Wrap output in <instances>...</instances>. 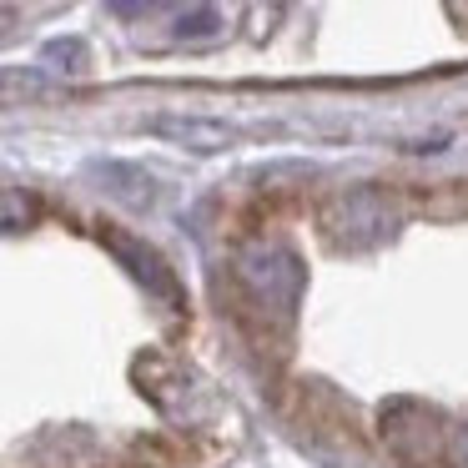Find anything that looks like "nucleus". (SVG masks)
Instances as JSON below:
<instances>
[{
	"label": "nucleus",
	"mask_w": 468,
	"mask_h": 468,
	"mask_svg": "<svg viewBox=\"0 0 468 468\" xmlns=\"http://www.w3.org/2000/svg\"><path fill=\"white\" fill-rule=\"evenodd\" d=\"M383 423V443L403 468H448V423L438 408L418 403V398H393L378 413Z\"/></svg>",
	"instance_id": "f257e3e1"
},
{
	"label": "nucleus",
	"mask_w": 468,
	"mask_h": 468,
	"mask_svg": "<svg viewBox=\"0 0 468 468\" xmlns=\"http://www.w3.org/2000/svg\"><path fill=\"white\" fill-rule=\"evenodd\" d=\"M101 242L112 247L122 262H132V277H142V282L152 287L156 297H166V303L176 307V277H172V267H166L162 257L152 252V247H142L132 232H122L116 222H101Z\"/></svg>",
	"instance_id": "f03ea898"
}]
</instances>
